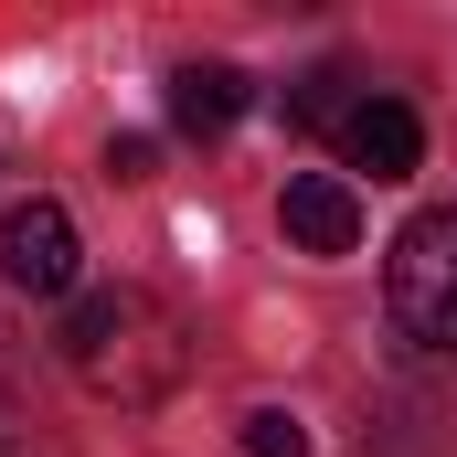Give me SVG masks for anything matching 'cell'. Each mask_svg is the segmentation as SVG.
Returning a JSON list of instances; mask_svg holds the SVG:
<instances>
[{
	"instance_id": "obj_8",
	"label": "cell",
	"mask_w": 457,
	"mask_h": 457,
	"mask_svg": "<svg viewBox=\"0 0 457 457\" xmlns=\"http://www.w3.org/2000/svg\"><path fill=\"white\" fill-rule=\"evenodd\" d=\"M245 457H309V426H298L287 404H255V415H245Z\"/></svg>"
},
{
	"instance_id": "obj_6",
	"label": "cell",
	"mask_w": 457,
	"mask_h": 457,
	"mask_svg": "<svg viewBox=\"0 0 457 457\" xmlns=\"http://www.w3.org/2000/svg\"><path fill=\"white\" fill-rule=\"evenodd\" d=\"M245 107H255V75L245 64H181L170 75V128L181 138H224Z\"/></svg>"
},
{
	"instance_id": "obj_2",
	"label": "cell",
	"mask_w": 457,
	"mask_h": 457,
	"mask_svg": "<svg viewBox=\"0 0 457 457\" xmlns=\"http://www.w3.org/2000/svg\"><path fill=\"white\" fill-rule=\"evenodd\" d=\"M383 298L404 320V341L426 351H457V203L447 213H415L383 255Z\"/></svg>"
},
{
	"instance_id": "obj_4",
	"label": "cell",
	"mask_w": 457,
	"mask_h": 457,
	"mask_svg": "<svg viewBox=\"0 0 457 457\" xmlns=\"http://www.w3.org/2000/svg\"><path fill=\"white\" fill-rule=\"evenodd\" d=\"M277 224L298 255H351L361 245V192H351L341 170H298L287 192H277Z\"/></svg>"
},
{
	"instance_id": "obj_9",
	"label": "cell",
	"mask_w": 457,
	"mask_h": 457,
	"mask_svg": "<svg viewBox=\"0 0 457 457\" xmlns=\"http://www.w3.org/2000/svg\"><path fill=\"white\" fill-rule=\"evenodd\" d=\"M107 170H117V181H149V170H160V149H149V138H107Z\"/></svg>"
},
{
	"instance_id": "obj_7",
	"label": "cell",
	"mask_w": 457,
	"mask_h": 457,
	"mask_svg": "<svg viewBox=\"0 0 457 457\" xmlns=\"http://www.w3.org/2000/svg\"><path fill=\"white\" fill-rule=\"evenodd\" d=\"M361 96H372V86H361L351 64H320V75H298V86H287V128H330V138H341Z\"/></svg>"
},
{
	"instance_id": "obj_1",
	"label": "cell",
	"mask_w": 457,
	"mask_h": 457,
	"mask_svg": "<svg viewBox=\"0 0 457 457\" xmlns=\"http://www.w3.org/2000/svg\"><path fill=\"white\" fill-rule=\"evenodd\" d=\"M64 372L86 383V394H107V404H160V394H181V372H192V341H181V320L149 298V287H86L75 309H64Z\"/></svg>"
},
{
	"instance_id": "obj_5",
	"label": "cell",
	"mask_w": 457,
	"mask_h": 457,
	"mask_svg": "<svg viewBox=\"0 0 457 457\" xmlns=\"http://www.w3.org/2000/svg\"><path fill=\"white\" fill-rule=\"evenodd\" d=\"M341 160H351V170H372V181H415V160H426L415 107H404V96H361L351 128H341Z\"/></svg>"
},
{
	"instance_id": "obj_3",
	"label": "cell",
	"mask_w": 457,
	"mask_h": 457,
	"mask_svg": "<svg viewBox=\"0 0 457 457\" xmlns=\"http://www.w3.org/2000/svg\"><path fill=\"white\" fill-rule=\"evenodd\" d=\"M0 277L21 287V298H64L75 287V213L64 203H11V224H0Z\"/></svg>"
}]
</instances>
